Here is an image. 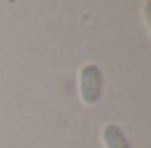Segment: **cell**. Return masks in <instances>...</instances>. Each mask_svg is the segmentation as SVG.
<instances>
[{"label": "cell", "mask_w": 151, "mask_h": 148, "mask_svg": "<svg viewBox=\"0 0 151 148\" xmlns=\"http://www.w3.org/2000/svg\"><path fill=\"white\" fill-rule=\"evenodd\" d=\"M101 144H104V148H133L126 132L122 130V126H117L113 121L104 123V128H101Z\"/></svg>", "instance_id": "2"}, {"label": "cell", "mask_w": 151, "mask_h": 148, "mask_svg": "<svg viewBox=\"0 0 151 148\" xmlns=\"http://www.w3.org/2000/svg\"><path fill=\"white\" fill-rule=\"evenodd\" d=\"M77 88H79V99L83 105H97L104 97V72L97 63H86L79 68L77 74Z\"/></svg>", "instance_id": "1"}]
</instances>
